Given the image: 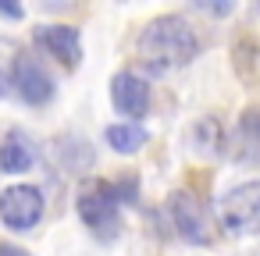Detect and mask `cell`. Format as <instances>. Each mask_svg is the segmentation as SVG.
I'll use <instances>...</instances> for the list:
<instances>
[{"instance_id": "cell-1", "label": "cell", "mask_w": 260, "mask_h": 256, "mask_svg": "<svg viewBox=\"0 0 260 256\" xmlns=\"http://www.w3.org/2000/svg\"><path fill=\"white\" fill-rule=\"evenodd\" d=\"M196 50H200V40H196L192 25L178 15H160L139 32V57L157 75L189 64L196 57Z\"/></svg>"}, {"instance_id": "cell-2", "label": "cell", "mask_w": 260, "mask_h": 256, "mask_svg": "<svg viewBox=\"0 0 260 256\" xmlns=\"http://www.w3.org/2000/svg\"><path fill=\"white\" fill-rule=\"evenodd\" d=\"M75 206H79L82 224H86L96 238L111 242V238L118 235L121 217H118V192H114L111 181H89V185H82Z\"/></svg>"}, {"instance_id": "cell-3", "label": "cell", "mask_w": 260, "mask_h": 256, "mask_svg": "<svg viewBox=\"0 0 260 256\" xmlns=\"http://www.w3.org/2000/svg\"><path fill=\"white\" fill-rule=\"evenodd\" d=\"M221 228L228 235L260 231V181H242L221 199Z\"/></svg>"}, {"instance_id": "cell-4", "label": "cell", "mask_w": 260, "mask_h": 256, "mask_svg": "<svg viewBox=\"0 0 260 256\" xmlns=\"http://www.w3.org/2000/svg\"><path fill=\"white\" fill-rule=\"evenodd\" d=\"M47 199L36 185H11L0 192V221L11 231H32L43 221Z\"/></svg>"}, {"instance_id": "cell-5", "label": "cell", "mask_w": 260, "mask_h": 256, "mask_svg": "<svg viewBox=\"0 0 260 256\" xmlns=\"http://www.w3.org/2000/svg\"><path fill=\"white\" fill-rule=\"evenodd\" d=\"M11 86H15V93H18L25 103H32V107H43V103L54 96V79L47 75V68H43L32 54H18V57H15Z\"/></svg>"}, {"instance_id": "cell-6", "label": "cell", "mask_w": 260, "mask_h": 256, "mask_svg": "<svg viewBox=\"0 0 260 256\" xmlns=\"http://www.w3.org/2000/svg\"><path fill=\"white\" fill-rule=\"evenodd\" d=\"M111 103L118 107V114L143 118L146 107H150V86H146V79H139L136 71H118L111 79Z\"/></svg>"}, {"instance_id": "cell-7", "label": "cell", "mask_w": 260, "mask_h": 256, "mask_svg": "<svg viewBox=\"0 0 260 256\" xmlns=\"http://www.w3.org/2000/svg\"><path fill=\"white\" fill-rule=\"evenodd\" d=\"M168 213H171V221H175V228H178V235L185 242H192V245H203L207 242V217H203L200 203L185 189L168 199Z\"/></svg>"}, {"instance_id": "cell-8", "label": "cell", "mask_w": 260, "mask_h": 256, "mask_svg": "<svg viewBox=\"0 0 260 256\" xmlns=\"http://www.w3.org/2000/svg\"><path fill=\"white\" fill-rule=\"evenodd\" d=\"M36 43L50 57L64 61V68H75L79 57H82V40H79V29L75 25H40L36 29Z\"/></svg>"}, {"instance_id": "cell-9", "label": "cell", "mask_w": 260, "mask_h": 256, "mask_svg": "<svg viewBox=\"0 0 260 256\" xmlns=\"http://www.w3.org/2000/svg\"><path fill=\"white\" fill-rule=\"evenodd\" d=\"M32 157H36V150L25 142L22 132H11L4 142H0V171H4V174H22V171H29V167H32Z\"/></svg>"}, {"instance_id": "cell-10", "label": "cell", "mask_w": 260, "mask_h": 256, "mask_svg": "<svg viewBox=\"0 0 260 256\" xmlns=\"http://www.w3.org/2000/svg\"><path fill=\"white\" fill-rule=\"evenodd\" d=\"M143 142H146V132L139 125H132V121H121V125H111L107 128V146L114 153H125V157L128 153H139Z\"/></svg>"}, {"instance_id": "cell-11", "label": "cell", "mask_w": 260, "mask_h": 256, "mask_svg": "<svg viewBox=\"0 0 260 256\" xmlns=\"http://www.w3.org/2000/svg\"><path fill=\"white\" fill-rule=\"evenodd\" d=\"M235 146L242 150V157H260V114L256 111H246L242 114V121H239V128H235Z\"/></svg>"}, {"instance_id": "cell-12", "label": "cell", "mask_w": 260, "mask_h": 256, "mask_svg": "<svg viewBox=\"0 0 260 256\" xmlns=\"http://www.w3.org/2000/svg\"><path fill=\"white\" fill-rule=\"evenodd\" d=\"M25 11L18 8V4H0V18H11V22H18Z\"/></svg>"}, {"instance_id": "cell-13", "label": "cell", "mask_w": 260, "mask_h": 256, "mask_svg": "<svg viewBox=\"0 0 260 256\" xmlns=\"http://www.w3.org/2000/svg\"><path fill=\"white\" fill-rule=\"evenodd\" d=\"M203 11H210V15H228L232 11V4H200Z\"/></svg>"}, {"instance_id": "cell-14", "label": "cell", "mask_w": 260, "mask_h": 256, "mask_svg": "<svg viewBox=\"0 0 260 256\" xmlns=\"http://www.w3.org/2000/svg\"><path fill=\"white\" fill-rule=\"evenodd\" d=\"M0 256H29V252L18 249V245H0Z\"/></svg>"}, {"instance_id": "cell-15", "label": "cell", "mask_w": 260, "mask_h": 256, "mask_svg": "<svg viewBox=\"0 0 260 256\" xmlns=\"http://www.w3.org/2000/svg\"><path fill=\"white\" fill-rule=\"evenodd\" d=\"M0 93H4V75H0Z\"/></svg>"}]
</instances>
